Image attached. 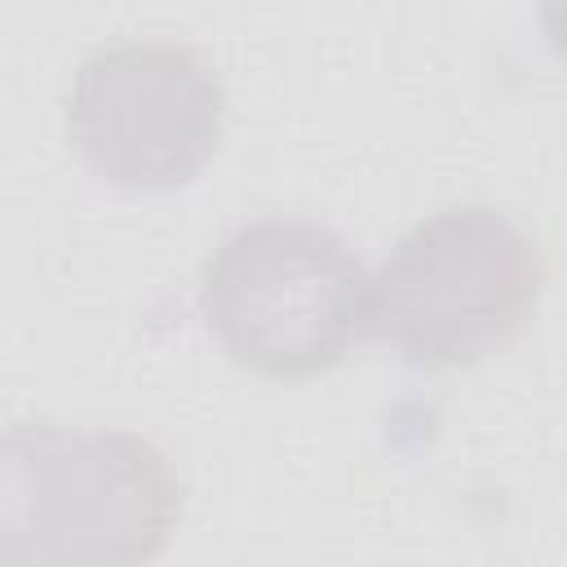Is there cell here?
Returning <instances> with one entry per match:
<instances>
[{"label":"cell","mask_w":567,"mask_h":567,"mask_svg":"<svg viewBox=\"0 0 567 567\" xmlns=\"http://www.w3.org/2000/svg\"><path fill=\"white\" fill-rule=\"evenodd\" d=\"M545 284L532 235L487 204L412 226L368 279V332L416 368H465L518 337Z\"/></svg>","instance_id":"6da1fadb"},{"label":"cell","mask_w":567,"mask_h":567,"mask_svg":"<svg viewBox=\"0 0 567 567\" xmlns=\"http://www.w3.org/2000/svg\"><path fill=\"white\" fill-rule=\"evenodd\" d=\"M204 315L235 363L301 381L368 332V275L337 230L261 217L230 230L204 266Z\"/></svg>","instance_id":"7a4b0ae2"},{"label":"cell","mask_w":567,"mask_h":567,"mask_svg":"<svg viewBox=\"0 0 567 567\" xmlns=\"http://www.w3.org/2000/svg\"><path fill=\"white\" fill-rule=\"evenodd\" d=\"M177 505L164 452L137 434H66L31 421L4 439V527L35 532V558H151Z\"/></svg>","instance_id":"3957f363"},{"label":"cell","mask_w":567,"mask_h":567,"mask_svg":"<svg viewBox=\"0 0 567 567\" xmlns=\"http://www.w3.org/2000/svg\"><path fill=\"white\" fill-rule=\"evenodd\" d=\"M226 93L217 71L173 40H124L80 62L66 97L75 155L111 186L168 190L217 151Z\"/></svg>","instance_id":"277c9868"},{"label":"cell","mask_w":567,"mask_h":567,"mask_svg":"<svg viewBox=\"0 0 567 567\" xmlns=\"http://www.w3.org/2000/svg\"><path fill=\"white\" fill-rule=\"evenodd\" d=\"M540 31L549 40V49L567 62V0H540Z\"/></svg>","instance_id":"5b68a950"}]
</instances>
